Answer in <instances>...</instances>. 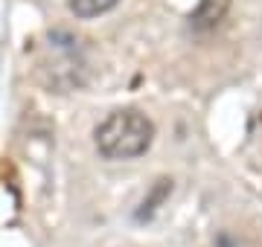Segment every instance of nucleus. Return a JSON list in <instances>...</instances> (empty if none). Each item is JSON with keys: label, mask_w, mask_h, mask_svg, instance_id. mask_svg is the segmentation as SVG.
<instances>
[{"label": "nucleus", "mask_w": 262, "mask_h": 247, "mask_svg": "<svg viewBox=\"0 0 262 247\" xmlns=\"http://www.w3.org/2000/svg\"><path fill=\"white\" fill-rule=\"evenodd\" d=\"M120 0H70V12L76 18L82 20H91V18H99L105 12H111Z\"/></svg>", "instance_id": "nucleus-5"}, {"label": "nucleus", "mask_w": 262, "mask_h": 247, "mask_svg": "<svg viewBox=\"0 0 262 247\" xmlns=\"http://www.w3.org/2000/svg\"><path fill=\"white\" fill-rule=\"evenodd\" d=\"M50 53H53V61L44 64L50 73V85L58 90H70V87L82 85L84 58L79 50V41L67 32H56V35H50Z\"/></svg>", "instance_id": "nucleus-2"}, {"label": "nucleus", "mask_w": 262, "mask_h": 247, "mask_svg": "<svg viewBox=\"0 0 262 247\" xmlns=\"http://www.w3.org/2000/svg\"><path fill=\"white\" fill-rule=\"evenodd\" d=\"M151 140H155V122L137 108L114 111L94 131L96 152L105 160H134L149 152Z\"/></svg>", "instance_id": "nucleus-1"}, {"label": "nucleus", "mask_w": 262, "mask_h": 247, "mask_svg": "<svg viewBox=\"0 0 262 247\" xmlns=\"http://www.w3.org/2000/svg\"><path fill=\"white\" fill-rule=\"evenodd\" d=\"M169 192H172V181H166V178H160L158 183H155V189L143 198V204H140V209L134 212V218L137 221H149L155 212H158V207L163 204V201L169 198Z\"/></svg>", "instance_id": "nucleus-4"}, {"label": "nucleus", "mask_w": 262, "mask_h": 247, "mask_svg": "<svg viewBox=\"0 0 262 247\" xmlns=\"http://www.w3.org/2000/svg\"><path fill=\"white\" fill-rule=\"evenodd\" d=\"M215 247H236V241H233V238H227V236H222Z\"/></svg>", "instance_id": "nucleus-6"}, {"label": "nucleus", "mask_w": 262, "mask_h": 247, "mask_svg": "<svg viewBox=\"0 0 262 247\" xmlns=\"http://www.w3.org/2000/svg\"><path fill=\"white\" fill-rule=\"evenodd\" d=\"M230 12V0H198V6L189 15L192 32H210L215 29Z\"/></svg>", "instance_id": "nucleus-3"}]
</instances>
